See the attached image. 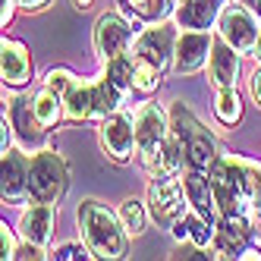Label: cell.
Listing matches in <instances>:
<instances>
[{
    "label": "cell",
    "mask_w": 261,
    "mask_h": 261,
    "mask_svg": "<svg viewBox=\"0 0 261 261\" xmlns=\"http://www.w3.org/2000/svg\"><path fill=\"white\" fill-rule=\"evenodd\" d=\"M129 7H133L142 19H161V16L170 13V0H129Z\"/></svg>",
    "instance_id": "27"
},
{
    "label": "cell",
    "mask_w": 261,
    "mask_h": 261,
    "mask_svg": "<svg viewBox=\"0 0 261 261\" xmlns=\"http://www.w3.org/2000/svg\"><path fill=\"white\" fill-rule=\"evenodd\" d=\"M72 4H76L79 10H88V7H91V0H72Z\"/></svg>",
    "instance_id": "37"
},
{
    "label": "cell",
    "mask_w": 261,
    "mask_h": 261,
    "mask_svg": "<svg viewBox=\"0 0 261 261\" xmlns=\"http://www.w3.org/2000/svg\"><path fill=\"white\" fill-rule=\"evenodd\" d=\"M236 47H230L227 41H217L211 47V76L214 82L223 88V85H233L236 76H239V60H236Z\"/></svg>",
    "instance_id": "15"
},
{
    "label": "cell",
    "mask_w": 261,
    "mask_h": 261,
    "mask_svg": "<svg viewBox=\"0 0 261 261\" xmlns=\"http://www.w3.org/2000/svg\"><path fill=\"white\" fill-rule=\"evenodd\" d=\"M255 10H258V16H261V0H255Z\"/></svg>",
    "instance_id": "39"
},
{
    "label": "cell",
    "mask_w": 261,
    "mask_h": 261,
    "mask_svg": "<svg viewBox=\"0 0 261 261\" xmlns=\"http://www.w3.org/2000/svg\"><path fill=\"white\" fill-rule=\"evenodd\" d=\"M133 66H136V88L139 91H154L158 82H161V69L151 66L148 60H142V57H136V54H133Z\"/></svg>",
    "instance_id": "26"
},
{
    "label": "cell",
    "mask_w": 261,
    "mask_h": 261,
    "mask_svg": "<svg viewBox=\"0 0 261 261\" xmlns=\"http://www.w3.org/2000/svg\"><path fill=\"white\" fill-rule=\"evenodd\" d=\"M54 258H60V261H76V258H91V255H85L82 246H63Z\"/></svg>",
    "instance_id": "31"
},
{
    "label": "cell",
    "mask_w": 261,
    "mask_h": 261,
    "mask_svg": "<svg viewBox=\"0 0 261 261\" xmlns=\"http://www.w3.org/2000/svg\"><path fill=\"white\" fill-rule=\"evenodd\" d=\"M136 139H139V148H142V154H145L148 170H154L158 158H161V148L167 142V120H164V114L154 104L142 107V114L136 120Z\"/></svg>",
    "instance_id": "5"
},
{
    "label": "cell",
    "mask_w": 261,
    "mask_h": 261,
    "mask_svg": "<svg viewBox=\"0 0 261 261\" xmlns=\"http://www.w3.org/2000/svg\"><path fill=\"white\" fill-rule=\"evenodd\" d=\"M29 101H22V98H16L13 101V126L19 129V136H22V142L25 145H35V142H41V133H38V117H35V110L32 107H25Z\"/></svg>",
    "instance_id": "19"
},
{
    "label": "cell",
    "mask_w": 261,
    "mask_h": 261,
    "mask_svg": "<svg viewBox=\"0 0 261 261\" xmlns=\"http://www.w3.org/2000/svg\"><path fill=\"white\" fill-rule=\"evenodd\" d=\"M107 79L120 85L123 91L126 88H133L136 85V66H133V57H114V60H107Z\"/></svg>",
    "instance_id": "24"
},
{
    "label": "cell",
    "mask_w": 261,
    "mask_h": 261,
    "mask_svg": "<svg viewBox=\"0 0 261 261\" xmlns=\"http://www.w3.org/2000/svg\"><path fill=\"white\" fill-rule=\"evenodd\" d=\"M120 220H123L126 233L139 236V233L145 230V208H142V201H136V198L123 201V204H120Z\"/></svg>",
    "instance_id": "25"
},
{
    "label": "cell",
    "mask_w": 261,
    "mask_h": 261,
    "mask_svg": "<svg viewBox=\"0 0 261 261\" xmlns=\"http://www.w3.org/2000/svg\"><path fill=\"white\" fill-rule=\"evenodd\" d=\"M252 95H255V101L261 104V69H258L255 76H252Z\"/></svg>",
    "instance_id": "34"
},
{
    "label": "cell",
    "mask_w": 261,
    "mask_h": 261,
    "mask_svg": "<svg viewBox=\"0 0 261 261\" xmlns=\"http://www.w3.org/2000/svg\"><path fill=\"white\" fill-rule=\"evenodd\" d=\"M10 16H13V0H4V25L10 22Z\"/></svg>",
    "instance_id": "36"
},
{
    "label": "cell",
    "mask_w": 261,
    "mask_h": 261,
    "mask_svg": "<svg viewBox=\"0 0 261 261\" xmlns=\"http://www.w3.org/2000/svg\"><path fill=\"white\" fill-rule=\"evenodd\" d=\"M16 258H44V252H41V246L38 242H29V246H22V249H16Z\"/></svg>",
    "instance_id": "32"
},
{
    "label": "cell",
    "mask_w": 261,
    "mask_h": 261,
    "mask_svg": "<svg viewBox=\"0 0 261 261\" xmlns=\"http://www.w3.org/2000/svg\"><path fill=\"white\" fill-rule=\"evenodd\" d=\"M255 57L261 60V35H258V44H255Z\"/></svg>",
    "instance_id": "38"
},
{
    "label": "cell",
    "mask_w": 261,
    "mask_h": 261,
    "mask_svg": "<svg viewBox=\"0 0 261 261\" xmlns=\"http://www.w3.org/2000/svg\"><path fill=\"white\" fill-rule=\"evenodd\" d=\"M217 16V0H186L176 10V22L182 29H208Z\"/></svg>",
    "instance_id": "17"
},
{
    "label": "cell",
    "mask_w": 261,
    "mask_h": 261,
    "mask_svg": "<svg viewBox=\"0 0 261 261\" xmlns=\"http://www.w3.org/2000/svg\"><path fill=\"white\" fill-rule=\"evenodd\" d=\"M50 223H54L50 204L35 201V208L25 211V217H22V233H25L29 242H38V246H44V242L50 239Z\"/></svg>",
    "instance_id": "16"
},
{
    "label": "cell",
    "mask_w": 261,
    "mask_h": 261,
    "mask_svg": "<svg viewBox=\"0 0 261 261\" xmlns=\"http://www.w3.org/2000/svg\"><path fill=\"white\" fill-rule=\"evenodd\" d=\"M182 186H186V195H189V204L204 220L214 223V217H217V195H214L211 176H201V170H192L189 176H182Z\"/></svg>",
    "instance_id": "11"
},
{
    "label": "cell",
    "mask_w": 261,
    "mask_h": 261,
    "mask_svg": "<svg viewBox=\"0 0 261 261\" xmlns=\"http://www.w3.org/2000/svg\"><path fill=\"white\" fill-rule=\"evenodd\" d=\"M179 145H182V142H179V136L164 142V148H161V158H158V167H161L164 173H173L176 167H179V161H182V158H179Z\"/></svg>",
    "instance_id": "28"
},
{
    "label": "cell",
    "mask_w": 261,
    "mask_h": 261,
    "mask_svg": "<svg viewBox=\"0 0 261 261\" xmlns=\"http://www.w3.org/2000/svg\"><path fill=\"white\" fill-rule=\"evenodd\" d=\"M173 236H176V239H186V236H189L192 242H198V246H208V242L217 236V230L211 227V220H204V217L198 214V217H182V220H176V223H173Z\"/></svg>",
    "instance_id": "18"
},
{
    "label": "cell",
    "mask_w": 261,
    "mask_h": 261,
    "mask_svg": "<svg viewBox=\"0 0 261 261\" xmlns=\"http://www.w3.org/2000/svg\"><path fill=\"white\" fill-rule=\"evenodd\" d=\"M32 110H35V117H38V123L44 129L54 126V123L60 120V95H57V91H50V88L38 91L35 101H32Z\"/></svg>",
    "instance_id": "23"
},
{
    "label": "cell",
    "mask_w": 261,
    "mask_h": 261,
    "mask_svg": "<svg viewBox=\"0 0 261 261\" xmlns=\"http://www.w3.org/2000/svg\"><path fill=\"white\" fill-rule=\"evenodd\" d=\"M148 204H151V217L161 227H173L176 220H182V192L179 182L170 176H158L151 182V192H148Z\"/></svg>",
    "instance_id": "6"
},
{
    "label": "cell",
    "mask_w": 261,
    "mask_h": 261,
    "mask_svg": "<svg viewBox=\"0 0 261 261\" xmlns=\"http://www.w3.org/2000/svg\"><path fill=\"white\" fill-rule=\"evenodd\" d=\"M79 230L88 252L95 258H123L126 255V227L101 201L88 198L79 204Z\"/></svg>",
    "instance_id": "1"
},
{
    "label": "cell",
    "mask_w": 261,
    "mask_h": 261,
    "mask_svg": "<svg viewBox=\"0 0 261 261\" xmlns=\"http://www.w3.org/2000/svg\"><path fill=\"white\" fill-rule=\"evenodd\" d=\"M242 249H246V220H242V214H223L217 227V252L239 255Z\"/></svg>",
    "instance_id": "14"
},
{
    "label": "cell",
    "mask_w": 261,
    "mask_h": 261,
    "mask_svg": "<svg viewBox=\"0 0 261 261\" xmlns=\"http://www.w3.org/2000/svg\"><path fill=\"white\" fill-rule=\"evenodd\" d=\"M29 192V161L19 151H4V198L19 201Z\"/></svg>",
    "instance_id": "12"
},
{
    "label": "cell",
    "mask_w": 261,
    "mask_h": 261,
    "mask_svg": "<svg viewBox=\"0 0 261 261\" xmlns=\"http://www.w3.org/2000/svg\"><path fill=\"white\" fill-rule=\"evenodd\" d=\"M136 57L148 60L151 66L164 69L167 60L173 57V50H170V29H151V32H145L139 44H136Z\"/></svg>",
    "instance_id": "13"
},
{
    "label": "cell",
    "mask_w": 261,
    "mask_h": 261,
    "mask_svg": "<svg viewBox=\"0 0 261 261\" xmlns=\"http://www.w3.org/2000/svg\"><path fill=\"white\" fill-rule=\"evenodd\" d=\"M101 145H104V151L114 158L117 164H126L129 158H133V148L139 145L133 120L123 117V114L104 117V123H101Z\"/></svg>",
    "instance_id": "7"
},
{
    "label": "cell",
    "mask_w": 261,
    "mask_h": 261,
    "mask_svg": "<svg viewBox=\"0 0 261 261\" xmlns=\"http://www.w3.org/2000/svg\"><path fill=\"white\" fill-rule=\"evenodd\" d=\"M214 47L211 35L204 32H186L176 38V47H173V69L179 72V76H186V72H195L204 66V60H208V50Z\"/></svg>",
    "instance_id": "8"
},
{
    "label": "cell",
    "mask_w": 261,
    "mask_h": 261,
    "mask_svg": "<svg viewBox=\"0 0 261 261\" xmlns=\"http://www.w3.org/2000/svg\"><path fill=\"white\" fill-rule=\"evenodd\" d=\"M120 85H114L110 79H101L91 85V98H95V117H110V114H117V107H120Z\"/></svg>",
    "instance_id": "21"
},
{
    "label": "cell",
    "mask_w": 261,
    "mask_h": 261,
    "mask_svg": "<svg viewBox=\"0 0 261 261\" xmlns=\"http://www.w3.org/2000/svg\"><path fill=\"white\" fill-rule=\"evenodd\" d=\"M220 35H223V41H227L230 47H236L239 54H249V50H255L261 32H258L255 16L246 7L230 4L220 13Z\"/></svg>",
    "instance_id": "4"
},
{
    "label": "cell",
    "mask_w": 261,
    "mask_h": 261,
    "mask_svg": "<svg viewBox=\"0 0 261 261\" xmlns=\"http://www.w3.org/2000/svg\"><path fill=\"white\" fill-rule=\"evenodd\" d=\"M72 85H76V79H72L66 69H54L50 76H47V88L57 91V95H63V98H66V91H69Z\"/></svg>",
    "instance_id": "29"
},
{
    "label": "cell",
    "mask_w": 261,
    "mask_h": 261,
    "mask_svg": "<svg viewBox=\"0 0 261 261\" xmlns=\"http://www.w3.org/2000/svg\"><path fill=\"white\" fill-rule=\"evenodd\" d=\"M66 182H69V173H66V164L57 151H41V154L32 158V167H29V195H32V201L54 204L66 192Z\"/></svg>",
    "instance_id": "3"
},
{
    "label": "cell",
    "mask_w": 261,
    "mask_h": 261,
    "mask_svg": "<svg viewBox=\"0 0 261 261\" xmlns=\"http://www.w3.org/2000/svg\"><path fill=\"white\" fill-rule=\"evenodd\" d=\"M22 7H29V10H41V7H47L50 0H19Z\"/></svg>",
    "instance_id": "35"
},
{
    "label": "cell",
    "mask_w": 261,
    "mask_h": 261,
    "mask_svg": "<svg viewBox=\"0 0 261 261\" xmlns=\"http://www.w3.org/2000/svg\"><path fill=\"white\" fill-rule=\"evenodd\" d=\"M176 258H186V261H195V258H208V255H204V252H201V246H198V242H195L192 249H179V252H176Z\"/></svg>",
    "instance_id": "33"
},
{
    "label": "cell",
    "mask_w": 261,
    "mask_h": 261,
    "mask_svg": "<svg viewBox=\"0 0 261 261\" xmlns=\"http://www.w3.org/2000/svg\"><path fill=\"white\" fill-rule=\"evenodd\" d=\"M0 258H16V242L7 223H4V233H0Z\"/></svg>",
    "instance_id": "30"
},
{
    "label": "cell",
    "mask_w": 261,
    "mask_h": 261,
    "mask_svg": "<svg viewBox=\"0 0 261 261\" xmlns=\"http://www.w3.org/2000/svg\"><path fill=\"white\" fill-rule=\"evenodd\" d=\"M170 126L179 136V142L186 145V158H189L192 170H211V164L217 161V148H214V139L208 136V129H204L182 104H173Z\"/></svg>",
    "instance_id": "2"
},
{
    "label": "cell",
    "mask_w": 261,
    "mask_h": 261,
    "mask_svg": "<svg viewBox=\"0 0 261 261\" xmlns=\"http://www.w3.org/2000/svg\"><path fill=\"white\" fill-rule=\"evenodd\" d=\"M66 117L69 120H85V117H95V98H91V85H72L66 91Z\"/></svg>",
    "instance_id": "20"
},
{
    "label": "cell",
    "mask_w": 261,
    "mask_h": 261,
    "mask_svg": "<svg viewBox=\"0 0 261 261\" xmlns=\"http://www.w3.org/2000/svg\"><path fill=\"white\" fill-rule=\"evenodd\" d=\"M214 114L220 123H227V126H236L242 120V104H239V95L233 91V85H223L217 91V101H214Z\"/></svg>",
    "instance_id": "22"
},
{
    "label": "cell",
    "mask_w": 261,
    "mask_h": 261,
    "mask_svg": "<svg viewBox=\"0 0 261 261\" xmlns=\"http://www.w3.org/2000/svg\"><path fill=\"white\" fill-rule=\"evenodd\" d=\"M0 76H4V85H10V88H19V85L29 82L32 57H29V50L19 41L4 38V50H0Z\"/></svg>",
    "instance_id": "10"
},
{
    "label": "cell",
    "mask_w": 261,
    "mask_h": 261,
    "mask_svg": "<svg viewBox=\"0 0 261 261\" xmlns=\"http://www.w3.org/2000/svg\"><path fill=\"white\" fill-rule=\"evenodd\" d=\"M133 38V29H129L117 13H107L98 19L95 25V50L104 60H114L120 54H126V44Z\"/></svg>",
    "instance_id": "9"
}]
</instances>
